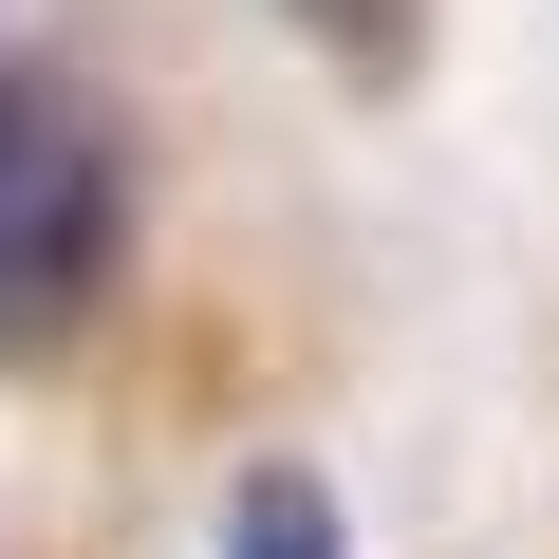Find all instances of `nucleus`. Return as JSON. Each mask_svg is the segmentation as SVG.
<instances>
[{
  "label": "nucleus",
  "mask_w": 559,
  "mask_h": 559,
  "mask_svg": "<svg viewBox=\"0 0 559 559\" xmlns=\"http://www.w3.org/2000/svg\"><path fill=\"white\" fill-rule=\"evenodd\" d=\"M112 242V187H94V131L57 94H0V299H75Z\"/></svg>",
  "instance_id": "obj_1"
},
{
  "label": "nucleus",
  "mask_w": 559,
  "mask_h": 559,
  "mask_svg": "<svg viewBox=\"0 0 559 559\" xmlns=\"http://www.w3.org/2000/svg\"><path fill=\"white\" fill-rule=\"evenodd\" d=\"M224 559H355V540H336V485H318V466H261V485L224 503Z\"/></svg>",
  "instance_id": "obj_2"
}]
</instances>
